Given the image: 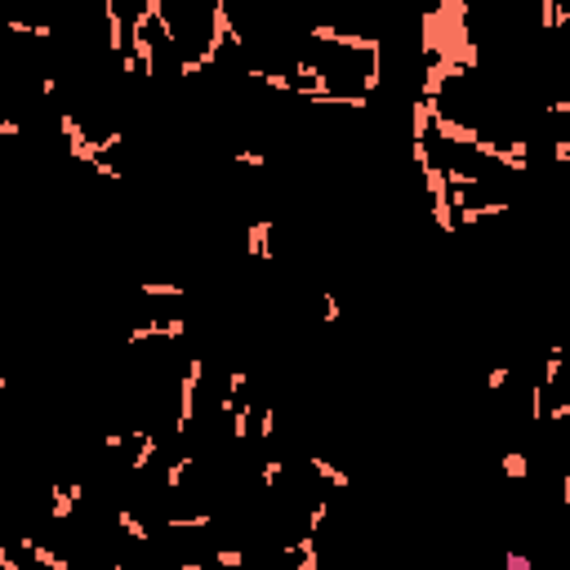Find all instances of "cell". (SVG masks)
Here are the masks:
<instances>
[{
    "label": "cell",
    "instance_id": "6da1fadb",
    "mask_svg": "<svg viewBox=\"0 0 570 570\" xmlns=\"http://www.w3.org/2000/svg\"><path fill=\"white\" fill-rule=\"evenodd\" d=\"M200 379H205V361L192 357L188 361V375H183V383H178V432H188L192 414H196V388H200Z\"/></svg>",
    "mask_w": 570,
    "mask_h": 570
},
{
    "label": "cell",
    "instance_id": "7a4b0ae2",
    "mask_svg": "<svg viewBox=\"0 0 570 570\" xmlns=\"http://www.w3.org/2000/svg\"><path fill=\"white\" fill-rule=\"evenodd\" d=\"M18 548H23V552H27V557L36 561V566H45V570H72V561H67V557H58L54 548H45L41 539H31V534H18Z\"/></svg>",
    "mask_w": 570,
    "mask_h": 570
},
{
    "label": "cell",
    "instance_id": "3957f363",
    "mask_svg": "<svg viewBox=\"0 0 570 570\" xmlns=\"http://www.w3.org/2000/svg\"><path fill=\"white\" fill-rule=\"evenodd\" d=\"M272 219H259V223H249V232H245V245H249V254L254 259H272Z\"/></svg>",
    "mask_w": 570,
    "mask_h": 570
},
{
    "label": "cell",
    "instance_id": "277c9868",
    "mask_svg": "<svg viewBox=\"0 0 570 570\" xmlns=\"http://www.w3.org/2000/svg\"><path fill=\"white\" fill-rule=\"evenodd\" d=\"M249 424H254V410H249V401H241V406L232 410V441H245Z\"/></svg>",
    "mask_w": 570,
    "mask_h": 570
},
{
    "label": "cell",
    "instance_id": "5b68a950",
    "mask_svg": "<svg viewBox=\"0 0 570 570\" xmlns=\"http://www.w3.org/2000/svg\"><path fill=\"white\" fill-rule=\"evenodd\" d=\"M49 499H54V504H49L54 522H67V517H72V508H76V499L67 495V485H54V490H49Z\"/></svg>",
    "mask_w": 570,
    "mask_h": 570
},
{
    "label": "cell",
    "instance_id": "8992f818",
    "mask_svg": "<svg viewBox=\"0 0 570 570\" xmlns=\"http://www.w3.org/2000/svg\"><path fill=\"white\" fill-rule=\"evenodd\" d=\"M312 473H316V477H326V481L334 485V490H348V485H352L343 468H334V463H326V459H312Z\"/></svg>",
    "mask_w": 570,
    "mask_h": 570
},
{
    "label": "cell",
    "instance_id": "52a82bcc",
    "mask_svg": "<svg viewBox=\"0 0 570 570\" xmlns=\"http://www.w3.org/2000/svg\"><path fill=\"white\" fill-rule=\"evenodd\" d=\"M116 526H121V530L129 534V539H139V544L147 539V526H143V522H139V517H134L129 508H116Z\"/></svg>",
    "mask_w": 570,
    "mask_h": 570
},
{
    "label": "cell",
    "instance_id": "ba28073f",
    "mask_svg": "<svg viewBox=\"0 0 570 570\" xmlns=\"http://www.w3.org/2000/svg\"><path fill=\"white\" fill-rule=\"evenodd\" d=\"M499 468H504V477L522 481V477H526V455H522V450H508V455L499 459Z\"/></svg>",
    "mask_w": 570,
    "mask_h": 570
},
{
    "label": "cell",
    "instance_id": "9c48e42d",
    "mask_svg": "<svg viewBox=\"0 0 570 570\" xmlns=\"http://www.w3.org/2000/svg\"><path fill=\"white\" fill-rule=\"evenodd\" d=\"M125 45V36H121V9L107 0V49H121Z\"/></svg>",
    "mask_w": 570,
    "mask_h": 570
},
{
    "label": "cell",
    "instance_id": "30bf717a",
    "mask_svg": "<svg viewBox=\"0 0 570 570\" xmlns=\"http://www.w3.org/2000/svg\"><path fill=\"white\" fill-rule=\"evenodd\" d=\"M214 566H223V570H241V566H245V552H241V548H219V552H214Z\"/></svg>",
    "mask_w": 570,
    "mask_h": 570
},
{
    "label": "cell",
    "instance_id": "8fae6325",
    "mask_svg": "<svg viewBox=\"0 0 570 570\" xmlns=\"http://www.w3.org/2000/svg\"><path fill=\"white\" fill-rule=\"evenodd\" d=\"M561 357H566V352H561V348H552V352H548V370H544V383H539V388H544V392L552 388V383H557V375H561Z\"/></svg>",
    "mask_w": 570,
    "mask_h": 570
},
{
    "label": "cell",
    "instance_id": "7c38bea8",
    "mask_svg": "<svg viewBox=\"0 0 570 570\" xmlns=\"http://www.w3.org/2000/svg\"><path fill=\"white\" fill-rule=\"evenodd\" d=\"M281 477H285V463H281V459H267V463H263V490H276Z\"/></svg>",
    "mask_w": 570,
    "mask_h": 570
},
{
    "label": "cell",
    "instance_id": "4fadbf2b",
    "mask_svg": "<svg viewBox=\"0 0 570 570\" xmlns=\"http://www.w3.org/2000/svg\"><path fill=\"white\" fill-rule=\"evenodd\" d=\"M165 526H170V530H205L210 517H205V512H200V517H170Z\"/></svg>",
    "mask_w": 570,
    "mask_h": 570
},
{
    "label": "cell",
    "instance_id": "5bb4252c",
    "mask_svg": "<svg viewBox=\"0 0 570 570\" xmlns=\"http://www.w3.org/2000/svg\"><path fill=\"white\" fill-rule=\"evenodd\" d=\"M188 463H192V459H174L170 468H165V485H170V490H174L183 477H188Z\"/></svg>",
    "mask_w": 570,
    "mask_h": 570
},
{
    "label": "cell",
    "instance_id": "9a60e30c",
    "mask_svg": "<svg viewBox=\"0 0 570 570\" xmlns=\"http://www.w3.org/2000/svg\"><path fill=\"white\" fill-rule=\"evenodd\" d=\"M143 294H147V299H178L183 285H143Z\"/></svg>",
    "mask_w": 570,
    "mask_h": 570
},
{
    "label": "cell",
    "instance_id": "2e32d148",
    "mask_svg": "<svg viewBox=\"0 0 570 570\" xmlns=\"http://www.w3.org/2000/svg\"><path fill=\"white\" fill-rule=\"evenodd\" d=\"M321 312H326V321H339L343 308H339V299H334L330 290H321Z\"/></svg>",
    "mask_w": 570,
    "mask_h": 570
},
{
    "label": "cell",
    "instance_id": "e0dca14e",
    "mask_svg": "<svg viewBox=\"0 0 570 570\" xmlns=\"http://www.w3.org/2000/svg\"><path fill=\"white\" fill-rule=\"evenodd\" d=\"M259 437H263V441L276 437V410H263V419H259Z\"/></svg>",
    "mask_w": 570,
    "mask_h": 570
},
{
    "label": "cell",
    "instance_id": "ac0fdd59",
    "mask_svg": "<svg viewBox=\"0 0 570 570\" xmlns=\"http://www.w3.org/2000/svg\"><path fill=\"white\" fill-rule=\"evenodd\" d=\"M504 383H508V370H504V365H495V370L485 375V388H490V392H499Z\"/></svg>",
    "mask_w": 570,
    "mask_h": 570
},
{
    "label": "cell",
    "instance_id": "d6986e66",
    "mask_svg": "<svg viewBox=\"0 0 570 570\" xmlns=\"http://www.w3.org/2000/svg\"><path fill=\"white\" fill-rule=\"evenodd\" d=\"M504 566H508V570H534V561H530V557H522V552H508Z\"/></svg>",
    "mask_w": 570,
    "mask_h": 570
},
{
    "label": "cell",
    "instance_id": "ffe728a7",
    "mask_svg": "<svg viewBox=\"0 0 570 570\" xmlns=\"http://www.w3.org/2000/svg\"><path fill=\"white\" fill-rule=\"evenodd\" d=\"M237 161H241V165H254V170H263V165H267L263 152H237Z\"/></svg>",
    "mask_w": 570,
    "mask_h": 570
},
{
    "label": "cell",
    "instance_id": "44dd1931",
    "mask_svg": "<svg viewBox=\"0 0 570 570\" xmlns=\"http://www.w3.org/2000/svg\"><path fill=\"white\" fill-rule=\"evenodd\" d=\"M18 134H23L18 121H5V116H0V139H18Z\"/></svg>",
    "mask_w": 570,
    "mask_h": 570
},
{
    "label": "cell",
    "instance_id": "7402d4cb",
    "mask_svg": "<svg viewBox=\"0 0 570 570\" xmlns=\"http://www.w3.org/2000/svg\"><path fill=\"white\" fill-rule=\"evenodd\" d=\"M552 161H557V165L570 161V139H557V147H552Z\"/></svg>",
    "mask_w": 570,
    "mask_h": 570
},
{
    "label": "cell",
    "instance_id": "603a6c76",
    "mask_svg": "<svg viewBox=\"0 0 570 570\" xmlns=\"http://www.w3.org/2000/svg\"><path fill=\"white\" fill-rule=\"evenodd\" d=\"M0 570H23V566H18V561H14L9 552H5V539H0Z\"/></svg>",
    "mask_w": 570,
    "mask_h": 570
},
{
    "label": "cell",
    "instance_id": "cb8c5ba5",
    "mask_svg": "<svg viewBox=\"0 0 570 570\" xmlns=\"http://www.w3.org/2000/svg\"><path fill=\"white\" fill-rule=\"evenodd\" d=\"M566 419H570V401H561V406L552 410V424H566Z\"/></svg>",
    "mask_w": 570,
    "mask_h": 570
},
{
    "label": "cell",
    "instance_id": "d4e9b609",
    "mask_svg": "<svg viewBox=\"0 0 570 570\" xmlns=\"http://www.w3.org/2000/svg\"><path fill=\"white\" fill-rule=\"evenodd\" d=\"M178 570H205V566H200V561H183Z\"/></svg>",
    "mask_w": 570,
    "mask_h": 570
},
{
    "label": "cell",
    "instance_id": "484cf974",
    "mask_svg": "<svg viewBox=\"0 0 570 570\" xmlns=\"http://www.w3.org/2000/svg\"><path fill=\"white\" fill-rule=\"evenodd\" d=\"M5 388H9V379H5V375H0V392H5Z\"/></svg>",
    "mask_w": 570,
    "mask_h": 570
},
{
    "label": "cell",
    "instance_id": "4316f807",
    "mask_svg": "<svg viewBox=\"0 0 570 570\" xmlns=\"http://www.w3.org/2000/svg\"><path fill=\"white\" fill-rule=\"evenodd\" d=\"M107 570H121V566H107Z\"/></svg>",
    "mask_w": 570,
    "mask_h": 570
}]
</instances>
